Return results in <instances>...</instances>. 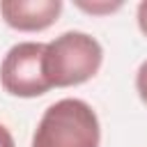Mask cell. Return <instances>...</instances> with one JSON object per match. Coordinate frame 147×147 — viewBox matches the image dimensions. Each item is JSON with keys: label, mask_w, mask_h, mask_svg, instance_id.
Returning <instances> with one entry per match:
<instances>
[{"label": "cell", "mask_w": 147, "mask_h": 147, "mask_svg": "<svg viewBox=\"0 0 147 147\" xmlns=\"http://www.w3.org/2000/svg\"><path fill=\"white\" fill-rule=\"evenodd\" d=\"M136 90H138V96L142 99V103L147 106V60L138 67V74H136Z\"/></svg>", "instance_id": "6"}, {"label": "cell", "mask_w": 147, "mask_h": 147, "mask_svg": "<svg viewBox=\"0 0 147 147\" xmlns=\"http://www.w3.org/2000/svg\"><path fill=\"white\" fill-rule=\"evenodd\" d=\"M76 5L90 14H110V11H117L122 7V2H76Z\"/></svg>", "instance_id": "5"}, {"label": "cell", "mask_w": 147, "mask_h": 147, "mask_svg": "<svg viewBox=\"0 0 147 147\" xmlns=\"http://www.w3.org/2000/svg\"><path fill=\"white\" fill-rule=\"evenodd\" d=\"M0 14L14 30L41 32L62 14V0H2Z\"/></svg>", "instance_id": "4"}, {"label": "cell", "mask_w": 147, "mask_h": 147, "mask_svg": "<svg viewBox=\"0 0 147 147\" xmlns=\"http://www.w3.org/2000/svg\"><path fill=\"white\" fill-rule=\"evenodd\" d=\"M0 147H16L11 133H9V129L5 124H0Z\"/></svg>", "instance_id": "8"}, {"label": "cell", "mask_w": 147, "mask_h": 147, "mask_svg": "<svg viewBox=\"0 0 147 147\" xmlns=\"http://www.w3.org/2000/svg\"><path fill=\"white\" fill-rule=\"evenodd\" d=\"M103 62L101 44L87 32H64L46 44L44 76L51 87H71L96 76Z\"/></svg>", "instance_id": "2"}, {"label": "cell", "mask_w": 147, "mask_h": 147, "mask_svg": "<svg viewBox=\"0 0 147 147\" xmlns=\"http://www.w3.org/2000/svg\"><path fill=\"white\" fill-rule=\"evenodd\" d=\"M138 25H140V32L147 37V0L138 5Z\"/></svg>", "instance_id": "7"}, {"label": "cell", "mask_w": 147, "mask_h": 147, "mask_svg": "<svg viewBox=\"0 0 147 147\" xmlns=\"http://www.w3.org/2000/svg\"><path fill=\"white\" fill-rule=\"evenodd\" d=\"M44 51L41 41H21L7 51L0 64V83L7 94L32 99L51 90L44 76Z\"/></svg>", "instance_id": "3"}, {"label": "cell", "mask_w": 147, "mask_h": 147, "mask_svg": "<svg viewBox=\"0 0 147 147\" xmlns=\"http://www.w3.org/2000/svg\"><path fill=\"white\" fill-rule=\"evenodd\" d=\"M101 129L83 99H60L48 106L34 129L32 147H99Z\"/></svg>", "instance_id": "1"}]
</instances>
